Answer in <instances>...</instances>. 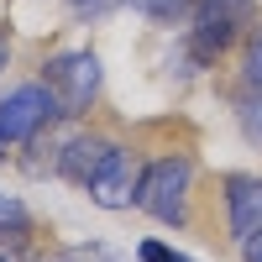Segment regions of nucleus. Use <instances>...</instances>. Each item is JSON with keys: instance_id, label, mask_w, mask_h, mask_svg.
I'll list each match as a JSON object with an SVG mask.
<instances>
[{"instance_id": "1", "label": "nucleus", "mask_w": 262, "mask_h": 262, "mask_svg": "<svg viewBox=\"0 0 262 262\" xmlns=\"http://www.w3.org/2000/svg\"><path fill=\"white\" fill-rule=\"evenodd\" d=\"M131 205L147 221H158L168 231H184L189 226V205H194V158L189 152H158L152 163H142Z\"/></svg>"}, {"instance_id": "2", "label": "nucleus", "mask_w": 262, "mask_h": 262, "mask_svg": "<svg viewBox=\"0 0 262 262\" xmlns=\"http://www.w3.org/2000/svg\"><path fill=\"white\" fill-rule=\"evenodd\" d=\"M257 27V0H194L189 6V32L184 48L194 69L221 63L236 42H247V32Z\"/></svg>"}, {"instance_id": "3", "label": "nucleus", "mask_w": 262, "mask_h": 262, "mask_svg": "<svg viewBox=\"0 0 262 262\" xmlns=\"http://www.w3.org/2000/svg\"><path fill=\"white\" fill-rule=\"evenodd\" d=\"M100 79H105V69H100L95 48H63V53H53L42 63V84H48V95H53L63 121H79V116L95 111Z\"/></svg>"}, {"instance_id": "4", "label": "nucleus", "mask_w": 262, "mask_h": 262, "mask_svg": "<svg viewBox=\"0 0 262 262\" xmlns=\"http://www.w3.org/2000/svg\"><path fill=\"white\" fill-rule=\"evenodd\" d=\"M53 121H63V116H58V105H53V95H48L42 79L11 84V90L0 95V152H6V147H27Z\"/></svg>"}, {"instance_id": "5", "label": "nucleus", "mask_w": 262, "mask_h": 262, "mask_svg": "<svg viewBox=\"0 0 262 262\" xmlns=\"http://www.w3.org/2000/svg\"><path fill=\"white\" fill-rule=\"evenodd\" d=\"M221 205H226V231L231 242L242 247L262 231V173H242L231 168L221 173Z\"/></svg>"}, {"instance_id": "6", "label": "nucleus", "mask_w": 262, "mask_h": 262, "mask_svg": "<svg viewBox=\"0 0 262 262\" xmlns=\"http://www.w3.org/2000/svg\"><path fill=\"white\" fill-rule=\"evenodd\" d=\"M121 142H111V137H100V131H74V137H63L58 142V179L63 184H74V189H90V179L105 168V158H111Z\"/></svg>"}, {"instance_id": "7", "label": "nucleus", "mask_w": 262, "mask_h": 262, "mask_svg": "<svg viewBox=\"0 0 262 262\" xmlns=\"http://www.w3.org/2000/svg\"><path fill=\"white\" fill-rule=\"evenodd\" d=\"M137 173H142V163H137V152L131 147H116L111 158H105V168L90 179V200L100 205V210H131V194H137Z\"/></svg>"}, {"instance_id": "8", "label": "nucleus", "mask_w": 262, "mask_h": 262, "mask_svg": "<svg viewBox=\"0 0 262 262\" xmlns=\"http://www.w3.org/2000/svg\"><path fill=\"white\" fill-rule=\"evenodd\" d=\"M231 111H236V126H242V137L262 152V90H247V84H242V95H236Z\"/></svg>"}, {"instance_id": "9", "label": "nucleus", "mask_w": 262, "mask_h": 262, "mask_svg": "<svg viewBox=\"0 0 262 262\" xmlns=\"http://www.w3.org/2000/svg\"><path fill=\"white\" fill-rule=\"evenodd\" d=\"M126 11H137L142 21H152V27H173V21H184L194 0H121Z\"/></svg>"}, {"instance_id": "10", "label": "nucleus", "mask_w": 262, "mask_h": 262, "mask_svg": "<svg viewBox=\"0 0 262 262\" xmlns=\"http://www.w3.org/2000/svg\"><path fill=\"white\" fill-rule=\"evenodd\" d=\"M242 84L262 90V27H252L247 42H242Z\"/></svg>"}, {"instance_id": "11", "label": "nucleus", "mask_w": 262, "mask_h": 262, "mask_svg": "<svg viewBox=\"0 0 262 262\" xmlns=\"http://www.w3.org/2000/svg\"><path fill=\"white\" fill-rule=\"evenodd\" d=\"M42 262H126L121 252H111L105 242H84V247H63L53 257H42Z\"/></svg>"}, {"instance_id": "12", "label": "nucleus", "mask_w": 262, "mask_h": 262, "mask_svg": "<svg viewBox=\"0 0 262 262\" xmlns=\"http://www.w3.org/2000/svg\"><path fill=\"white\" fill-rule=\"evenodd\" d=\"M137 262H200V257L179 252L173 242H158V236H147V242H137Z\"/></svg>"}, {"instance_id": "13", "label": "nucleus", "mask_w": 262, "mask_h": 262, "mask_svg": "<svg viewBox=\"0 0 262 262\" xmlns=\"http://www.w3.org/2000/svg\"><path fill=\"white\" fill-rule=\"evenodd\" d=\"M242 262H262V231L252 236V242H242Z\"/></svg>"}, {"instance_id": "14", "label": "nucleus", "mask_w": 262, "mask_h": 262, "mask_svg": "<svg viewBox=\"0 0 262 262\" xmlns=\"http://www.w3.org/2000/svg\"><path fill=\"white\" fill-rule=\"evenodd\" d=\"M6 63H11V32H6V21H0V74H6Z\"/></svg>"}, {"instance_id": "15", "label": "nucleus", "mask_w": 262, "mask_h": 262, "mask_svg": "<svg viewBox=\"0 0 262 262\" xmlns=\"http://www.w3.org/2000/svg\"><path fill=\"white\" fill-rule=\"evenodd\" d=\"M69 6H79V11H95V6H100V0H69Z\"/></svg>"}, {"instance_id": "16", "label": "nucleus", "mask_w": 262, "mask_h": 262, "mask_svg": "<svg viewBox=\"0 0 262 262\" xmlns=\"http://www.w3.org/2000/svg\"><path fill=\"white\" fill-rule=\"evenodd\" d=\"M0 158H6V152H0Z\"/></svg>"}]
</instances>
